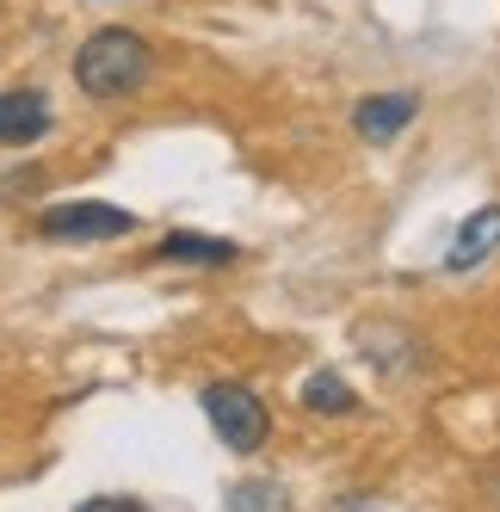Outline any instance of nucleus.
Instances as JSON below:
<instances>
[{"label": "nucleus", "instance_id": "2", "mask_svg": "<svg viewBox=\"0 0 500 512\" xmlns=\"http://www.w3.org/2000/svg\"><path fill=\"white\" fill-rule=\"evenodd\" d=\"M204 414L210 426H217V438L229 451H260L266 445V432H272V414H266V401L254 389H241V383H210L204 389Z\"/></svg>", "mask_w": 500, "mask_h": 512}, {"label": "nucleus", "instance_id": "6", "mask_svg": "<svg viewBox=\"0 0 500 512\" xmlns=\"http://www.w3.org/2000/svg\"><path fill=\"white\" fill-rule=\"evenodd\" d=\"M494 247H500V204L476 210L470 223L457 229V241H451V253H445V266H451V272H470V266H482V260H488Z\"/></svg>", "mask_w": 500, "mask_h": 512}, {"label": "nucleus", "instance_id": "1", "mask_svg": "<svg viewBox=\"0 0 500 512\" xmlns=\"http://www.w3.org/2000/svg\"><path fill=\"white\" fill-rule=\"evenodd\" d=\"M149 68H155V56H149V44H142L136 31L105 25L75 50V87L87 99H124V93H136L149 81Z\"/></svg>", "mask_w": 500, "mask_h": 512}, {"label": "nucleus", "instance_id": "9", "mask_svg": "<svg viewBox=\"0 0 500 512\" xmlns=\"http://www.w3.org/2000/svg\"><path fill=\"white\" fill-rule=\"evenodd\" d=\"M223 512H291V494L278 482H235L223 494Z\"/></svg>", "mask_w": 500, "mask_h": 512}, {"label": "nucleus", "instance_id": "3", "mask_svg": "<svg viewBox=\"0 0 500 512\" xmlns=\"http://www.w3.org/2000/svg\"><path fill=\"white\" fill-rule=\"evenodd\" d=\"M130 229H136L130 210H118V204H93V198H81V204H56V210L38 216V235H44V241H118V235H130Z\"/></svg>", "mask_w": 500, "mask_h": 512}, {"label": "nucleus", "instance_id": "5", "mask_svg": "<svg viewBox=\"0 0 500 512\" xmlns=\"http://www.w3.org/2000/svg\"><path fill=\"white\" fill-rule=\"evenodd\" d=\"M50 136V99L38 87H7L0 93V142L7 149H25V142Z\"/></svg>", "mask_w": 500, "mask_h": 512}, {"label": "nucleus", "instance_id": "4", "mask_svg": "<svg viewBox=\"0 0 500 512\" xmlns=\"http://www.w3.org/2000/svg\"><path fill=\"white\" fill-rule=\"evenodd\" d=\"M414 118H420V93H414V87H396V93H371V99H359L352 130H359L365 142H396Z\"/></svg>", "mask_w": 500, "mask_h": 512}, {"label": "nucleus", "instance_id": "10", "mask_svg": "<svg viewBox=\"0 0 500 512\" xmlns=\"http://www.w3.org/2000/svg\"><path fill=\"white\" fill-rule=\"evenodd\" d=\"M75 512H142L136 500H124V494H93V500H81Z\"/></svg>", "mask_w": 500, "mask_h": 512}, {"label": "nucleus", "instance_id": "7", "mask_svg": "<svg viewBox=\"0 0 500 512\" xmlns=\"http://www.w3.org/2000/svg\"><path fill=\"white\" fill-rule=\"evenodd\" d=\"M155 253L161 260H192V266H229L235 260V247L217 241V235H167Z\"/></svg>", "mask_w": 500, "mask_h": 512}, {"label": "nucleus", "instance_id": "8", "mask_svg": "<svg viewBox=\"0 0 500 512\" xmlns=\"http://www.w3.org/2000/svg\"><path fill=\"white\" fill-rule=\"evenodd\" d=\"M303 408H309V414H352V408H359V395H352L334 371H315V377L303 383Z\"/></svg>", "mask_w": 500, "mask_h": 512}]
</instances>
